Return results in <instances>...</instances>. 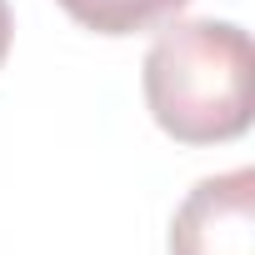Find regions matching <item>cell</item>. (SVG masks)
Instances as JSON below:
<instances>
[{
  "label": "cell",
  "mask_w": 255,
  "mask_h": 255,
  "mask_svg": "<svg viewBox=\"0 0 255 255\" xmlns=\"http://www.w3.org/2000/svg\"><path fill=\"white\" fill-rule=\"evenodd\" d=\"M145 110L175 145H225L255 120V45L235 20H165L140 65Z\"/></svg>",
  "instance_id": "1"
},
{
  "label": "cell",
  "mask_w": 255,
  "mask_h": 255,
  "mask_svg": "<svg viewBox=\"0 0 255 255\" xmlns=\"http://www.w3.org/2000/svg\"><path fill=\"white\" fill-rule=\"evenodd\" d=\"M170 255H255V170L205 175L170 220Z\"/></svg>",
  "instance_id": "2"
},
{
  "label": "cell",
  "mask_w": 255,
  "mask_h": 255,
  "mask_svg": "<svg viewBox=\"0 0 255 255\" xmlns=\"http://www.w3.org/2000/svg\"><path fill=\"white\" fill-rule=\"evenodd\" d=\"M55 5L90 35H140L175 20L190 0H55Z\"/></svg>",
  "instance_id": "3"
},
{
  "label": "cell",
  "mask_w": 255,
  "mask_h": 255,
  "mask_svg": "<svg viewBox=\"0 0 255 255\" xmlns=\"http://www.w3.org/2000/svg\"><path fill=\"white\" fill-rule=\"evenodd\" d=\"M10 45H15V15H10V0H0V65L10 60Z\"/></svg>",
  "instance_id": "4"
}]
</instances>
